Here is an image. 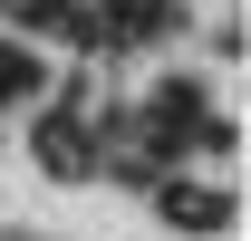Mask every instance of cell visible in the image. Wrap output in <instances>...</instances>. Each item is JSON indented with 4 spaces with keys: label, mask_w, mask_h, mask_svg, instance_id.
Returning <instances> with one entry per match:
<instances>
[{
    "label": "cell",
    "mask_w": 251,
    "mask_h": 241,
    "mask_svg": "<svg viewBox=\"0 0 251 241\" xmlns=\"http://www.w3.org/2000/svg\"><path fill=\"white\" fill-rule=\"evenodd\" d=\"M10 96H39V58L29 48H0V106H10Z\"/></svg>",
    "instance_id": "7a4b0ae2"
},
{
    "label": "cell",
    "mask_w": 251,
    "mask_h": 241,
    "mask_svg": "<svg viewBox=\"0 0 251 241\" xmlns=\"http://www.w3.org/2000/svg\"><path fill=\"white\" fill-rule=\"evenodd\" d=\"M0 10H20V20H39V29H58V20H68V0H0Z\"/></svg>",
    "instance_id": "3957f363"
},
{
    "label": "cell",
    "mask_w": 251,
    "mask_h": 241,
    "mask_svg": "<svg viewBox=\"0 0 251 241\" xmlns=\"http://www.w3.org/2000/svg\"><path fill=\"white\" fill-rule=\"evenodd\" d=\"M164 212H174L184 232H222V222H232V203L203 193V183H164Z\"/></svg>",
    "instance_id": "6da1fadb"
}]
</instances>
